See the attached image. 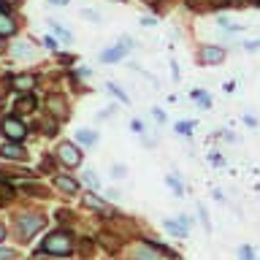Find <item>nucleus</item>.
Instances as JSON below:
<instances>
[{"mask_svg": "<svg viewBox=\"0 0 260 260\" xmlns=\"http://www.w3.org/2000/svg\"><path fill=\"white\" fill-rule=\"evenodd\" d=\"M54 184H57V190H62L68 195H79V182H76V179H71V176H57Z\"/></svg>", "mask_w": 260, "mask_h": 260, "instance_id": "nucleus-13", "label": "nucleus"}, {"mask_svg": "<svg viewBox=\"0 0 260 260\" xmlns=\"http://www.w3.org/2000/svg\"><path fill=\"white\" fill-rule=\"evenodd\" d=\"M57 157H60V162H62L65 168H76V166H81V152H79V146L71 144V141L60 144V149H57Z\"/></svg>", "mask_w": 260, "mask_h": 260, "instance_id": "nucleus-4", "label": "nucleus"}, {"mask_svg": "<svg viewBox=\"0 0 260 260\" xmlns=\"http://www.w3.org/2000/svg\"><path fill=\"white\" fill-rule=\"evenodd\" d=\"M190 98H192V101H198V103L203 106V109H209V106H211L209 95H206V92H201V89H192V92H190Z\"/></svg>", "mask_w": 260, "mask_h": 260, "instance_id": "nucleus-20", "label": "nucleus"}, {"mask_svg": "<svg viewBox=\"0 0 260 260\" xmlns=\"http://www.w3.org/2000/svg\"><path fill=\"white\" fill-rule=\"evenodd\" d=\"M16 257H19V252L11 249V247H3V244H0V260H16Z\"/></svg>", "mask_w": 260, "mask_h": 260, "instance_id": "nucleus-23", "label": "nucleus"}, {"mask_svg": "<svg viewBox=\"0 0 260 260\" xmlns=\"http://www.w3.org/2000/svg\"><path fill=\"white\" fill-rule=\"evenodd\" d=\"M32 109H36V98H32V95H22L19 101H16V111H22V114H30Z\"/></svg>", "mask_w": 260, "mask_h": 260, "instance_id": "nucleus-15", "label": "nucleus"}, {"mask_svg": "<svg viewBox=\"0 0 260 260\" xmlns=\"http://www.w3.org/2000/svg\"><path fill=\"white\" fill-rule=\"evenodd\" d=\"M146 3H152V0H146Z\"/></svg>", "mask_w": 260, "mask_h": 260, "instance_id": "nucleus-37", "label": "nucleus"}, {"mask_svg": "<svg viewBox=\"0 0 260 260\" xmlns=\"http://www.w3.org/2000/svg\"><path fill=\"white\" fill-rule=\"evenodd\" d=\"M176 219H179V222H182V225L187 228V231H190V225H192V217H190V214H179Z\"/></svg>", "mask_w": 260, "mask_h": 260, "instance_id": "nucleus-28", "label": "nucleus"}, {"mask_svg": "<svg viewBox=\"0 0 260 260\" xmlns=\"http://www.w3.org/2000/svg\"><path fill=\"white\" fill-rule=\"evenodd\" d=\"M209 160L214 162V166H222V154H214V152H211V154H209Z\"/></svg>", "mask_w": 260, "mask_h": 260, "instance_id": "nucleus-30", "label": "nucleus"}, {"mask_svg": "<svg viewBox=\"0 0 260 260\" xmlns=\"http://www.w3.org/2000/svg\"><path fill=\"white\" fill-rule=\"evenodd\" d=\"M52 6H68V0H49Z\"/></svg>", "mask_w": 260, "mask_h": 260, "instance_id": "nucleus-34", "label": "nucleus"}, {"mask_svg": "<svg viewBox=\"0 0 260 260\" xmlns=\"http://www.w3.org/2000/svg\"><path fill=\"white\" fill-rule=\"evenodd\" d=\"M166 184L171 187V192H174L176 198H184V184L179 182V179H176L174 174H168V176H166Z\"/></svg>", "mask_w": 260, "mask_h": 260, "instance_id": "nucleus-16", "label": "nucleus"}, {"mask_svg": "<svg viewBox=\"0 0 260 260\" xmlns=\"http://www.w3.org/2000/svg\"><path fill=\"white\" fill-rule=\"evenodd\" d=\"M109 89H111V92H114V95H117V98H119V101H125V103H127V95H125V92H122V89H119L117 84H109Z\"/></svg>", "mask_w": 260, "mask_h": 260, "instance_id": "nucleus-27", "label": "nucleus"}, {"mask_svg": "<svg viewBox=\"0 0 260 260\" xmlns=\"http://www.w3.org/2000/svg\"><path fill=\"white\" fill-rule=\"evenodd\" d=\"M49 24H52V30H54L57 36L62 38V41H68V44H71V41H73V36H71V30H65V27H60V24H57V22H49Z\"/></svg>", "mask_w": 260, "mask_h": 260, "instance_id": "nucleus-22", "label": "nucleus"}, {"mask_svg": "<svg viewBox=\"0 0 260 260\" xmlns=\"http://www.w3.org/2000/svg\"><path fill=\"white\" fill-rule=\"evenodd\" d=\"M3 3H16V0H3Z\"/></svg>", "mask_w": 260, "mask_h": 260, "instance_id": "nucleus-35", "label": "nucleus"}, {"mask_svg": "<svg viewBox=\"0 0 260 260\" xmlns=\"http://www.w3.org/2000/svg\"><path fill=\"white\" fill-rule=\"evenodd\" d=\"M198 214H201V225H203V231L211 233V219H209V211H206V206H203V203H198Z\"/></svg>", "mask_w": 260, "mask_h": 260, "instance_id": "nucleus-19", "label": "nucleus"}, {"mask_svg": "<svg viewBox=\"0 0 260 260\" xmlns=\"http://www.w3.org/2000/svg\"><path fill=\"white\" fill-rule=\"evenodd\" d=\"M133 133H144V125L138 119H133Z\"/></svg>", "mask_w": 260, "mask_h": 260, "instance_id": "nucleus-31", "label": "nucleus"}, {"mask_svg": "<svg viewBox=\"0 0 260 260\" xmlns=\"http://www.w3.org/2000/svg\"><path fill=\"white\" fill-rule=\"evenodd\" d=\"M0 46H3V38H0Z\"/></svg>", "mask_w": 260, "mask_h": 260, "instance_id": "nucleus-36", "label": "nucleus"}, {"mask_svg": "<svg viewBox=\"0 0 260 260\" xmlns=\"http://www.w3.org/2000/svg\"><path fill=\"white\" fill-rule=\"evenodd\" d=\"M239 260H257L255 249H252L249 244H241V247H239Z\"/></svg>", "mask_w": 260, "mask_h": 260, "instance_id": "nucleus-21", "label": "nucleus"}, {"mask_svg": "<svg viewBox=\"0 0 260 260\" xmlns=\"http://www.w3.org/2000/svg\"><path fill=\"white\" fill-rule=\"evenodd\" d=\"M192 127H195V122H176V133L179 136H190Z\"/></svg>", "mask_w": 260, "mask_h": 260, "instance_id": "nucleus-25", "label": "nucleus"}, {"mask_svg": "<svg viewBox=\"0 0 260 260\" xmlns=\"http://www.w3.org/2000/svg\"><path fill=\"white\" fill-rule=\"evenodd\" d=\"M130 49H133V41L130 38H122L119 41V46H114V49H106V52L101 54V62H117V60H122Z\"/></svg>", "mask_w": 260, "mask_h": 260, "instance_id": "nucleus-5", "label": "nucleus"}, {"mask_svg": "<svg viewBox=\"0 0 260 260\" xmlns=\"http://www.w3.org/2000/svg\"><path fill=\"white\" fill-rule=\"evenodd\" d=\"M36 84H38V76H32V73H22V76H14V81H11V87H14V89H19V92H24V95H27Z\"/></svg>", "mask_w": 260, "mask_h": 260, "instance_id": "nucleus-9", "label": "nucleus"}, {"mask_svg": "<svg viewBox=\"0 0 260 260\" xmlns=\"http://www.w3.org/2000/svg\"><path fill=\"white\" fill-rule=\"evenodd\" d=\"M222 60H225V49H219V46H203L201 49V62L203 65H217Z\"/></svg>", "mask_w": 260, "mask_h": 260, "instance_id": "nucleus-7", "label": "nucleus"}, {"mask_svg": "<svg viewBox=\"0 0 260 260\" xmlns=\"http://www.w3.org/2000/svg\"><path fill=\"white\" fill-rule=\"evenodd\" d=\"M0 157H6V160H24V157H27V152H24L22 144L11 141V144H3V146H0Z\"/></svg>", "mask_w": 260, "mask_h": 260, "instance_id": "nucleus-8", "label": "nucleus"}, {"mask_svg": "<svg viewBox=\"0 0 260 260\" xmlns=\"http://www.w3.org/2000/svg\"><path fill=\"white\" fill-rule=\"evenodd\" d=\"M3 133L11 138V141H22L24 138V133H27V130H24V125L19 119H14V117H8L6 122H3Z\"/></svg>", "mask_w": 260, "mask_h": 260, "instance_id": "nucleus-6", "label": "nucleus"}, {"mask_svg": "<svg viewBox=\"0 0 260 260\" xmlns=\"http://www.w3.org/2000/svg\"><path fill=\"white\" fill-rule=\"evenodd\" d=\"M84 184L92 187V190H98V187H101V179L95 176V171H87V174H84Z\"/></svg>", "mask_w": 260, "mask_h": 260, "instance_id": "nucleus-24", "label": "nucleus"}, {"mask_svg": "<svg viewBox=\"0 0 260 260\" xmlns=\"http://www.w3.org/2000/svg\"><path fill=\"white\" fill-rule=\"evenodd\" d=\"M49 111H52L57 119H68V103H65V98L62 95L49 98Z\"/></svg>", "mask_w": 260, "mask_h": 260, "instance_id": "nucleus-10", "label": "nucleus"}, {"mask_svg": "<svg viewBox=\"0 0 260 260\" xmlns=\"http://www.w3.org/2000/svg\"><path fill=\"white\" fill-rule=\"evenodd\" d=\"M73 252V236L68 231H52L41 241V255H54V257H68Z\"/></svg>", "mask_w": 260, "mask_h": 260, "instance_id": "nucleus-2", "label": "nucleus"}, {"mask_svg": "<svg viewBox=\"0 0 260 260\" xmlns=\"http://www.w3.org/2000/svg\"><path fill=\"white\" fill-rule=\"evenodd\" d=\"M76 141L84 144V146H92V144H98V133H95V130H79Z\"/></svg>", "mask_w": 260, "mask_h": 260, "instance_id": "nucleus-17", "label": "nucleus"}, {"mask_svg": "<svg viewBox=\"0 0 260 260\" xmlns=\"http://www.w3.org/2000/svg\"><path fill=\"white\" fill-rule=\"evenodd\" d=\"M16 30V22L8 16L6 11H0V38H6V36H11V32Z\"/></svg>", "mask_w": 260, "mask_h": 260, "instance_id": "nucleus-14", "label": "nucleus"}, {"mask_svg": "<svg viewBox=\"0 0 260 260\" xmlns=\"http://www.w3.org/2000/svg\"><path fill=\"white\" fill-rule=\"evenodd\" d=\"M125 174H127V168L122 166V162H117V166L111 168V176H114V179H122V176H125Z\"/></svg>", "mask_w": 260, "mask_h": 260, "instance_id": "nucleus-26", "label": "nucleus"}, {"mask_svg": "<svg viewBox=\"0 0 260 260\" xmlns=\"http://www.w3.org/2000/svg\"><path fill=\"white\" fill-rule=\"evenodd\" d=\"M81 203H84L87 209H95V211H109V201L98 198L95 192H87V195H81Z\"/></svg>", "mask_w": 260, "mask_h": 260, "instance_id": "nucleus-11", "label": "nucleus"}, {"mask_svg": "<svg viewBox=\"0 0 260 260\" xmlns=\"http://www.w3.org/2000/svg\"><path fill=\"white\" fill-rule=\"evenodd\" d=\"M141 24H144V27H152V24H154V19H152V16H144V19H141Z\"/></svg>", "mask_w": 260, "mask_h": 260, "instance_id": "nucleus-32", "label": "nucleus"}, {"mask_svg": "<svg viewBox=\"0 0 260 260\" xmlns=\"http://www.w3.org/2000/svg\"><path fill=\"white\" fill-rule=\"evenodd\" d=\"M11 52H14V57H22V60H32V57H36V52H32L27 44H16Z\"/></svg>", "mask_w": 260, "mask_h": 260, "instance_id": "nucleus-18", "label": "nucleus"}, {"mask_svg": "<svg viewBox=\"0 0 260 260\" xmlns=\"http://www.w3.org/2000/svg\"><path fill=\"white\" fill-rule=\"evenodd\" d=\"M244 49H247V52H257V49H260V41H247V44H244Z\"/></svg>", "mask_w": 260, "mask_h": 260, "instance_id": "nucleus-29", "label": "nucleus"}, {"mask_svg": "<svg viewBox=\"0 0 260 260\" xmlns=\"http://www.w3.org/2000/svg\"><path fill=\"white\" fill-rule=\"evenodd\" d=\"M46 228V217L44 214H19L16 217V233L22 241H30L38 231Z\"/></svg>", "mask_w": 260, "mask_h": 260, "instance_id": "nucleus-3", "label": "nucleus"}, {"mask_svg": "<svg viewBox=\"0 0 260 260\" xmlns=\"http://www.w3.org/2000/svg\"><path fill=\"white\" fill-rule=\"evenodd\" d=\"M162 228H166V231L174 236V239H187V228L179 222V219H168V217H166V219H162Z\"/></svg>", "mask_w": 260, "mask_h": 260, "instance_id": "nucleus-12", "label": "nucleus"}, {"mask_svg": "<svg viewBox=\"0 0 260 260\" xmlns=\"http://www.w3.org/2000/svg\"><path fill=\"white\" fill-rule=\"evenodd\" d=\"M168 257L179 260L174 252H171L166 244H160V241L144 239V241H136L133 247H130V260H168Z\"/></svg>", "mask_w": 260, "mask_h": 260, "instance_id": "nucleus-1", "label": "nucleus"}, {"mask_svg": "<svg viewBox=\"0 0 260 260\" xmlns=\"http://www.w3.org/2000/svg\"><path fill=\"white\" fill-rule=\"evenodd\" d=\"M3 241H6V225L0 222V244H3Z\"/></svg>", "mask_w": 260, "mask_h": 260, "instance_id": "nucleus-33", "label": "nucleus"}, {"mask_svg": "<svg viewBox=\"0 0 260 260\" xmlns=\"http://www.w3.org/2000/svg\"><path fill=\"white\" fill-rule=\"evenodd\" d=\"M257 260H260V257H257Z\"/></svg>", "mask_w": 260, "mask_h": 260, "instance_id": "nucleus-38", "label": "nucleus"}]
</instances>
